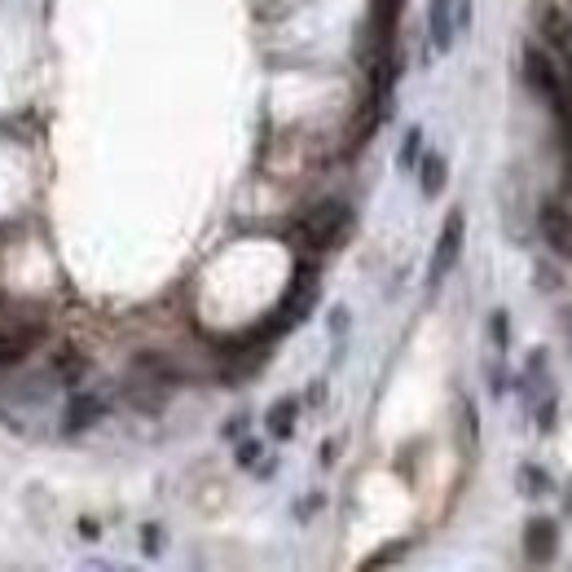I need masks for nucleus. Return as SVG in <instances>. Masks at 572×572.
Here are the masks:
<instances>
[{
	"label": "nucleus",
	"instance_id": "obj_1",
	"mask_svg": "<svg viewBox=\"0 0 572 572\" xmlns=\"http://www.w3.org/2000/svg\"><path fill=\"white\" fill-rule=\"evenodd\" d=\"M348 229H352V212H348V203H339V198H330V203H317L313 212L300 220V234H304V242H308L313 251L339 247V242L348 238Z\"/></svg>",
	"mask_w": 572,
	"mask_h": 572
},
{
	"label": "nucleus",
	"instance_id": "obj_2",
	"mask_svg": "<svg viewBox=\"0 0 572 572\" xmlns=\"http://www.w3.org/2000/svg\"><path fill=\"white\" fill-rule=\"evenodd\" d=\"M462 229H467V216L458 212H449L445 216V229H440V242H436V251H432V278L427 282H440V278H449V269L458 264V256H462Z\"/></svg>",
	"mask_w": 572,
	"mask_h": 572
},
{
	"label": "nucleus",
	"instance_id": "obj_3",
	"mask_svg": "<svg viewBox=\"0 0 572 572\" xmlns=\"http://www.w3.org/2000/svg\"><path fill=\"white\" fill-rule=\"evenodd\" d=\"M44 339V322H22V326H5L0 330V370L18 366V361H27L36 344Z\"/></svg>",
	"mask_w": 572,
	"mask_h": 572
},
{
	"label": "nucleus",
	"instance_id": "obj_4",
	"mask_svg": "<svg viewBox=\"0 0 572 572\" xmlns=\"http://www.w3.org/2000/svg\"><path fill=\"white\" fill-rule=\"evenodd\" d=\"M524 80L533 93H542L546 102L559 93V66L555 58H546L542 49H524Z\"/></svg>",
	"mask_w": 572,
	"mask_h": 572
},
{
	"label": "nucleus",
	"instance_id": "obj_5",
	"mask_svg": "<svg viewBox=\"0 0 572 572\" xmlns=\"http://www.w3.org/2000/svg\"><path fill=\"white\" fill-rule=\"evenodd\" d=\"M427 31H432L436 53L454 49V0H432V5H427Z\"/></svg>",
	"mask_w": 572,
	"mask_h": 572
},
{
	"label": "nucleus",
	"instance_id": "obj_6",
	"mask_svg": "<svg viewBox=\"0 0 572 572\" xmlns=\"http://www.w3.org/2000/svg\"><path fill=\"white\" fill-rule=\"evenodd\" d=\"M559 542V524L555 520H546V515H537V520H528L524 528V550H528V559H550V550H555Z\"/></svg>",
	"mask_w": 572,
	"mask_h": 572
},
{
	"label": "nucleus",
	"instance_id": "obj_7",
	"mask_svg": "<svg viewBox=\"0 0 572 572\" xmlns=\"http://www.w3.org/2000/svg\"><path fill=\"white\" fill-rule=\"evenodd\" d=\"M542 31H546V40L555 44V53H559V62H568L572 66V22L559 14L555 5H542Z\"/></svg>",
	"mask_w": 572,
	"mask_h": 572
},
{
	"label": "nucleus",
	"instance_id": "obj_8",
	"mask_svg": "<svg viewBox=\"0 0 572 572\" xmlns=\"http://www.w3.org/2000/svg\"><path fill=\"white\" fill-rule=\"evenodd\" d=\"M102 418V396H75L71 401V414L62 418V432L66 436H80L84 427H93Z\"/></svg>",
	"mask_w": 572,
	"mask_h": 572
},
{
	"label": "nucleus",
	"instance_id": "obj_9",
	"mask_svg": "<svg viewBox=\"0 0 572 572\" xmlns=\"http://www.w3.org/2000/svg\"><path fill=\"white\" fill-rule=\"evenodd\" d=\"M445 181H449L445 154H423V159H418V185H423V194L436 198L440 190H445Z\"/></svg>",
	"mask_w": 572,
	"mask_h": 572
},
{
	"label": "nucleus",
	"instance_id": "obj_10",
	"mask_svg": "<svg viewBox=\"0 0 572 572\" xmlns=\"http://www.w3.org/2000/svg\"><path fill=\"white\" fill-rule=\"evenodd\" d=\"M542 229H546V238L555 242L559 251H572V220H568L564 212H559L555 203H550L546 212H542Z\"/></svg>",
	"mask_w": 572,
	"mask_h": 572
},
{
	"label": "nucleus",
	"instance_id": "obj_11",
	"mask_svg": "<svg viewBox=\"0 0 572 572\" xmlns=\"http://www.w3.org/2000/svg\"><path fill=\"white\" fill-rule=\"evenodd\" d=\"M291 427H295V401H282L278 410L269 414V432L278 440H286V436H291Z\"/></svg>",
	"mask_w": 572,
	"mask_h": 572
},
{
	"label": "nucleus",
	"instance_id": "obj_12",
	"mask_svg": "<svg viewBox=\"0 0 572 572\" xmlns=\"http://www.w3.org/2000/svg\"><path fill=\"white\" fill-rule=\"evenodd\" d=\"M418 154H423V128H410L405 132V141H401V168L405 172L418 168Z\"/></svg>",
	"mask_w": 572,
	"mask_h": 572
},
{
	"label": "nucleus",
	"instance_id": "obj_13",
	"mask_svg": "<svg viewBox=\"0 0 572 572\" xmlns=\"http://www.w3.org/2000/svg\"><path fill=\"white\" fill-rule=\"evenodd\" d=\"M53 370H58V379H80V357H75V348L66 344V348H58V357H53Z\"/></svg>",
	"mask_w": 572,
	"mask_h": 572
},
{
	"label": "nucleus",
	"instance_id": "obj_14",
	"mask_svg": "<svg viewBox=\"0 0 572 572\" xmlns=\"http://www.w3.org/2000/svg\"><path fill=\"white\" fill-rule=\"evenodd\" d=\"M489 326H493V344H498V348L511 344V326H506V313H493Z\"/></svg>",
	"mask_w": 572,
	"mask_h": 572
},
{
	"label": "nucleus",
	"instance_id": "obj_15",
	"mask_svg": "<svg viewBox=\"0 0 572 572\" xmlns=\"http://www.w3.org/2000/svg\"><path fill=\"white\" fill-rule=\"evenodd\" d=\"M256 458H260V445H256V440H242L238 462H242V467H251V462H256Z\"/></svg>",
	"mask_w": 572,
	"mask_h": 572
},
{
	"label": "nucleus",
	"instance_id": "obj_16",
	"mask_svg": "<svg viewBox=\"0 0 572 572\" xmlns=\"http://www.w3.org/2000/svg\"><path fill=\"white\" fill-rule=\"evenodd\" d=\"M524 480H528V484H524L528 493H542V489H546V480H542V471H537V467H524Z\"/></svg>",
	"mask_w": 572,
	"mask_h": 572
},
{
	"label": "nucleus",
	"instance_id": "obj_17",
	"mask_svg": "<svg viewBox=\"0 0 572 572\" xmlns=\"http://www.w3.org/2000/svg\"><path fill=\"white\" fill-rule=\"evenodd\" d=\"M401 555V546H388L383 555H374V559H366V568H383V564H392V559Z\"/></svg>",
	"mask_w": 572,
	"mask_h": 572
},
{
	"label": "nucleus",
	"instance_id": "obj_18",
	"mask_svg": "<svg viewBox=\"0 0 572 572\" xmlns=\"http://www.w3.org/2000/svg\"><path fill=\"white\" fill-rule=\"evenodd\" d=\"M537 427H542V432H550V427H555V401L542 405V414H537Z\"/></svg>",
	"mask_w": 572,
	"mask_h": 572
}]
</instances>
